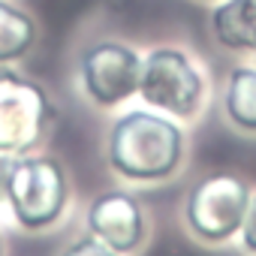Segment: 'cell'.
<instances>
[{"label":"cell","instance_id":"cell-11","mask_svg":"<svg viewBox=\"0 0 256 256\" xmlns=\"http://www.w3.org/2000/svg\"><path fill=\"white\" fill-rule=\"evenodd\" d=\"M60 256H124V253L112 250L108 244H102V241H100V238H94V235H84V238H78V241L66 244Z\"/></svg>","mask_w":256,"mask_h":256},{"label":"cell","instance_id":"cell-1","mask_svg":"<svg viewBox=\"0 0 256 256\" xmlns=\"http://www.w3.org/2000/svg\"><path fill=\"white\" fill-rule=\"evenodd\" d=\"M184 160L181 126L157 112H126L112 124L108 166L126 181H163L178 172Z\"/></svg>","mask_w":256,"mask_h":256},{"label":"cell","instance_id":"cell-8","mask_svg":"<svg viewBox=\"0 0 256 256\" xmlns=\"http://www.w3.org/2000/svg\"><path fill=\"white\" fill-rule=\"evenodd\" d=\"M211 34L229 52H256V0H220L211 12Z\"/></svg>","mask_w":256,"mask_h":256},{"label":"cell","instance_id":"cell-6","mask_svg":"<svg viewBox=\"0 0 256 256\" xmlns=\"http://www.w3.org/2000/svg\"><path fill=\"white\" fill-rule=\"evenodd\" d=\"M139 72H142L139 52L118 40L94 42L78 58L82 88L88 100L96 102L100 108H114L133 94H139Z\"/></svg>","mask_w":256,"mask_h":256},{"label":"cell","instance_id":"cell-4","mask_svg":"<svg viewBox=\"0 0 256 256\" xmlns=\"http://www.w3.org/2000/svg\"><path fill=\"white\" fill-rule=\"evenodd\" d=\"M247 205H250L247 181L232 172H214L190 187L184 202V220L196 238L220 244L241 232Z\"/></svg>","mask_w":256,"mask_h":256},{"label":"cell","instance_id":"cell-13","mask_svg":"<svg viewBox=\"0 0 256 256\" xmlns=\"http://www.w3.org/2000/svg\"><path fill=\"white\" fill-rule=\"evenodd\" d=\"M12 163H16V154H0V199H6V181H10Z\"/></svg>","mask_w":256,"mask_h":256},{"label":"cell","instance_id":"cell-12","mask_svg":"<svg viewBox=\"0 0 256 256\" xmlns=\"http://www.w3.org/2000/svg\"><path fill=\"white\" fill-rule=\"evenodd\" d=\"M241 244L247 253L256 256V193H250V205H247V214L241 223Z\"/></svg>","mask_w":256,"mask_h":256},{"label":"cell","instance_id":"cell-3","mask_svg":"<svg viewBox=\"0 0 256 256\" xmlns=\"http://www.w3.org/2000/svg\"><path fill=\"white\" fill-rule=\"evenodd\" d=\"M202 94H205V82L187 52L160 46L142 58L139 96L148 106L172 118L190 120L202 108Z\"/></svg>","mask_w":256,"mask_h":256},{"label":"cell","instance_id":"cell-5","mask_svg":"<svg viewBox=\"0 0 256 256\" xmlns=\"http://www.w3.org/2000/svg\"><path fill=\"white\" fill-rule=\"evenodd\" d=\"M54 120L52 96L22 72L0 70V154H30Z\"/></svg>","mask_w":256,"mask_h":256},{"label":"cell","instance_id":"cell-2","mask_svg":"<svg viewBox=\"0 0 256 256\" xmlns=\"http://www.w3.org/2000/svg\"><path fill=\"white\" fill-rule=\"evenodd\" d=\"M6 202L18 220V226L40 232L60 220L70 202V181L66 169L54 157H16L10 181H6Z\"/></svg>","mask_w":256,"mask_h":256},{"label":"cell","instance_id":"cell-14","mask_svg":"<svg viewBox=\"0 0 256 256\" xmlns=\"http://www.w3.org/2000/svg\"><path fill=\"white\" fill-rule=\"evenodd\" d=\"M0 256H4V238H0Z\"/></svg>","mask_w":256,"mask_h":256},{"label":"cell","instance_id":"cell-9","mask_svg":"<svg viewBox=\"0 0 256 256\" xmlns=\"http://www.w3.org/2000/svg\"><path fill=\"white\" fill-rule=\"evenodd\" d=\"M223 108L232 126L256 133V66H235L226 78Z\"/></svg>","mask_w":256,"mask_h":256},{"label":"cell","instance_id":"cell-7","mask_svg":"<svg viewBox=\"0 0 256 256\" xmlns=\"http://www.w3.org/2000/svg\"><path fill=\"white\" fill-rule=\"evenodd\" d=\"M88 229L94 238H100L118 253H133L148 238V223L139 199L124 190H106L90 202Z\"/></svg>","mask_w":256,"mask_h":256},{"label":"cell","instance_id":"cell-10","mask_svg":"<svg viewBox=\"0 0 256 256\" xmlns=\"http://www.w3.org/2000/svg\"><path fill=\"white\" fill-rule=\"evenodd\" d=\"M36 42V22L12 6L10 0H0V64H12L24 58Z\"/></svg>","mask_w":256,"mask_h":256}]
</instances>
